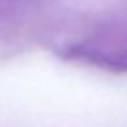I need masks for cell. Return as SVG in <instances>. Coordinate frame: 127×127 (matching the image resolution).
<instances>
[{
	"label": "cell",
	"mask_w": 127,
	"mask_h": 127,
	"mask_svg": "<svg viewBox=\"0 0 127 127\" xmlns=\"http://www.w3.org/2000/svg\"><path fill=\"white\" fill-rule=\"evenodd\" d=\"M64 57L112 72H127V32L92 37L70 44L64 50Z\"/></svg>",
	"instance_id": "obj_1"
}]
</instances>
